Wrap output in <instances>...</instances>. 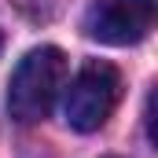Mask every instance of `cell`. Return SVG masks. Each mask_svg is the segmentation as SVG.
Listing matches in <instances>:
<instances>
[{
	"mask_svg": "<svg viewBox=\"0 0 158 158\" xmlns=\"http://www.w3.org/2000/svg\"><path fill=\"white\" fill-rule=\"evenodd\" d=\"M158 0H96L85 11V33L99 44H136L155 30Z\"/></svg>",
	"mask_w": 158,
	"mask_h": 158,
	"instance_id": "3",
	"label": "cell"
},
{
	"mask_svg": "<svg viewBox=\"0 0 158 158\" xmlns=\"http://www.w3.org/2000/svg\"><path fill=\"white\" fill-rule=\"evenodd\" d=\"M66 55L55 44L33 48L7 81V114L19 125H37L52 114L59 92L66 88Z\"/></svg>",
	"mask_w": 158,
	"mask_h": 158,
	"instance_id": "1",
	"label": "cell"
},
{
	"mask_svg": "<svg viewBox=\"0 0 158 158\" xmlns=\"http://www.w3.org/2000/svg\"><path fill=\"white\" fill-rule=\"evenodd\" d=\"M118 99H121L118 66L99 63V59H88L74 74L70 88H66V107H63L66 110V125L77 129V132H96L114 114Z\"/></svg>",
	"mask_w": 158,
	"mask_h": 158,
	"instance_id": "2",
	"label": "cell"
}]
</instances>
